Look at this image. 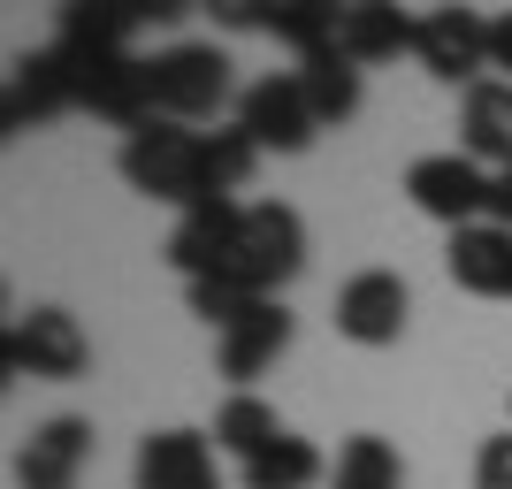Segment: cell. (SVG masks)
I'll return each mask as SVG.
<instances>
[{"mask_svg":"<svg viewBox=\"0 0 512 489\" xmlns=\"http://www.w3.org/2000/svg\"><path fill=\"white\" fill-rule=\"evenodd\" d=\"M199 138L207 130L192 123H161L153 115L146 130H130L123 153H115V169L138 199H161V207H199L207 199V176H199Z\"/></svg>","mask_w":512,"mask_h":489,"instance_id":"6da1fadb","label":"cell"},{"mask_svg":"<svg viewBox=\"0 0 512 489\" xmlns=\"http://www.w3.org/2000/svg\"><path fill=\"white\" fill-rule=\"evenodd\" d=\"M306 268V222L299 207H283V199H253L245 222H237V245H230V268L222 276L245 283L253 298H276V283H291Z\"/></svg>","mask_w":512,"mask_h":489,"instance_id":"7a4b0ae2","label":"cell"},{"mask_svg":"<svg viewBox=\"0 0 512 489\" xmlns=\"http://www.w3.org/2000/svg\"><path fill=\"white\" fill-rule=\"evenodd\" d=\"M0 367H8V375H31V383H77L92 367V337L77 329L69 306H31V314L8 321Z\"/></svg>","mask_w":512,"mask_h":489,"instance_id":"3957f363","label":"cell"},{"mask_svg":"<svg viewBox=\"0 0 512 489\" xmlns=\"http://www.w3.org/2000/svg\"><path fill=\"white\" fill-rule=\"evenodd\" d=\"M153 69V115L161 123H199V115H214V107L230 100V54L222 46H161V54H146Z\"/></svg>","mask_w":512,"mask_h":489,"instance_id":"277c9868","label":"cell"},{"mask_svg":"<svg viewBox=\"0 0 512 489\" xmlns=\"http://www.w3.org/2000/svg\"><path fill=\"white\" fill-rule=\"evenodd\" d=\"M406 199L444 230H474L490 214V169L474 153H421L406 169Z\"/></svg>","mask_w":512,"mask_h":489,"instance_id":"5b68a950","label":"cell"},{"mask_svg":"<svg viewBox=\"0 0 512 489\" xmlns=\"http://www.w3.org/2000/svg\"><path fill=\"white\" fill-rule=\"evenodd\" d=\"M237 130H245L260 153H306L314 146L321 115H314V100H306L299 69H291V77H260V85L237 92Z\"/></svg>","mask_w":512,"mask_h":489,"instance_id":"8992f818","label":"cell"},{"mask_svg":"<svg viewBox=\"0 0 512 489\" xmlns=\"http://www.w3.org/2000/svg\"><path fill=\"white\" fill-rule=\"evenodd\" d=\"M62 107H77V62H69L62 46L16 54V69H8V92H0V123H8V138H23V130L54 123Z\"/></svg>","mask_w":512,"mask_h":489,"instance_id":"52a82bcc","label":"cell"},{"mask_svg":"<svg viewBox=\"0 0 512 489\" xmlns=\"http://www.w3.org/2000/svg\"><path fill=\"white\" fill-rule=\"evenodd\" d=\"M421 69L436 85H482V69H490V23L474 16V8H428L421 16V39H413Z\"/></svg>","mask_w":512,"mask_h":489,"instance_id":"ba28073f","label":"cell"},{"mask_svg":"<svg viewBox=\"0 0 512 489\" xmlns=\"http://www.w3.org/2000/svg\"><path fill=\"white\" fill-rule=\"evenodd\" d=\"M406 314H413V291L398 268H360V276L337 291V329L367 352H383V344L406 337Z\"/></svg>","mask_w":512,"mask_h":489,"instance_id":"9c48e42d","label":"cell"},{"mask_svg":"<svg viewBox=\"0 0 512 489\" xmlns=\"http://www.w3.org/2000/svg\"><path fill=\"white\" fill-rule=\"evenodd\" d=\"M237 222H245L237 199H199V207H184L176 230H169V268L184 283L222 276V268H230V245H237Z\"/></svg>","mask_w":512,"mask_h":489,"instance_id":"30bf717a","label":"cell"},{"mask_svg":"<svg viewBox=\"0 0 512 489\" xmlns=\"http://www.w3.org/2000/svg\"><path fill=\"white\" fill-rule=\"evenodd\" d=\"M85 459H92V421L54 413V421H39L31 436H23V451H16V489H77Z\"/></svg>","mask_w":512,"mask_h":489,"instance_id":"8fae6325","label":"cell"},{"mask_svg":"<svg viewBox=\"0 0 512 489\" xmlns=\"http://www.w3.org/2000/svg\"><path fill=\"white\" fill-rule=\"evenodd\" d=\"M130 482L138 489H222V467H214V444L199 428H161V436L138 444Z\"/></svg>","mask_w":512,"mask_h":489,"instance_id":"7c38bea8","label":"cell"},{"mask_svg":"<svg viewBox=\"0 0 512 489\" xmlns=\"http://www.w3.org/2000/svg\"><path fill=\"white\" fill-rule=\"evenodd\" d=\"M283 344H291V314H283V298H260L245 321H230V329H222V344H214V367H222V375L245 390L260 367H276Z\"/></svg>","mask_w":512,"mask_h":489,"instance_id":"4fadbf2b","label":"cell"},{"mask_svg":"<svg viewBox=\"0 0 512 489\" xmlns=\"http://www.w3.org/2000/svg\"><path fill=\"white\" fill-rule=\"evenodd\" d=\"M214 16L237 23V31H276V39L299 46V54H321V46H337V16L344 8H321V0H276V8L230 0V8H214Z\"/></svg>","mask_w":512,"mask_h":489,"instance_id":"5bb4252c","label":"cell"},{"mask_svg":"<svg viewBox=\"0 0 512 489\" xmlns=\"http://www.w3.org/2000/svg\"><path fill=\"white\" fill-rule=\"evenodd\" d=\"M444 268H451V283L474 291V298H512V230H497V222L451 230Z\"/></svg>","mask_w":512,"mask_h":489,"instance_id":"9a60e30c","label":"cell"},{"mask_svg":"<svg viewBox=\"0 0 512 489\" xmlns=\"http://www.w3.org/2000/svg\"><path fill=\"white\" fill-rule=\"evenodd\" d=\"M459 138H467L459 153H474L490 176L512 169V85L505 77H482V85L459 100Z\"/></svg>","mask_w":512,"mask_h":489,"instance_id":"2e32d148","label":"cell"},{"mask_svg":"<svg viewBox=\"0 0 512 489\" xmlns=\"http://www.w3.org/2000/svg\"><path fill=\"white\" fill-rule=\"evenodd\" d=\"M413 39H421V16L383 8V0H360V8H344V16H337V46H344L360 69H367V62H398Z\"/></svg>","mask_w":512,"mask_h":489,"instance_id":"e0dca14e","label":"cell"},{"mask_svg":"<svg viewBox=\"0 0 512 489\" xmlns=\"http://www.w3.org/2000/svg\"><path fill=\"white\" fill-rule=\"evenodd\" d=\"M299 85L314 100L321 123H352L360 115V62L344 46H321V54H299Z\"/></svg>","mask_w":512,"mask_h":489,"instance_id":"ac0fdd59","label":"cell"},{"mask_svg":"<svg viewBox=\"0 0 512 489\" xmlns=\"http://www.w3.org/2000/svg\"><path fill=\"white\" fill-rule=\"evenodd\" d=\"M329 489H406V459L390 436H344L337 444V467H329Z\"/></svg>","mask_w":512,"mask_h":489,"instance_id":"d6986e66","label":"cell"},{"mask_svg":"<svg viewBox=\"0 0 512 489\" xmlns=\"http://www.w3.org/2000/svg\"><path fill=\"white\" fill-rule=\"evenodd\" d=\"M321 474H329V459H321L306 436H276L260 459H245V467H237V482H245V489H314Z\"/></svg>","mask_w":512,"mask_h":489,"instance_id":"ffe728a7","label":"cell"},{"mask_svg":"<svg viewBox=\"0 0 512 489\" xmlns=\"http://www.w3.org/2000/svg\"><path fill=\"white\" fill-rule=\"evenodd\" d=\"M276 436H291V428H283V421H276V405L253 398V390H237V398L214 413V444L237 451V467H245V459H260V451L276 444Z\"/></svg>","mask_w":512,"mask_h":489,"instance_id":"44dd1931","label":"cell"},{"mask_svg":"<svg viewBox=\"0 0 512 489\" xmlns=\"http://www.w3.org/2000/svg\"><path fill=\"white\" fill-rule=\"evenodd\" d=\"M260 169V146L245 138V130H207L199 138V176H207V199H237L245 192V176Z\"/></svg>","mask_w":512,"mask_h":489,"instance_id":"7402d4cb","label":"cell"},{"mask_svg":"<svg viewBox=\"0 0 512 489\" xmlns=\"http://www.w3.org/2000/svg\"><path fill=\"white\" fill-rule=\"evenodd\" d=\"M260 298L245 291V283H230V276H207V283H192V314L199 321H214V329H230V321H245Z\"/></svg>","mask_w":512,"mask_h":489,"instance_id":"603a6c76","label":"cell"},{"mask_svg":"<svg viewBox=\"0 0 512 489\" xmlns=\"http://www.w3.org/2000/svg\"><path fill=\"white\" fill-rule=\"evenodd\" d=\"M474 489H512V428L505 436H482V451H474Z\"/></svg>","mask_w":512,"mask_h":489,"instance_id":"cb8c5ba5","label":"cell"},{"mask_svg":"<svg viewBox=\"0 0 512 489\" xmlns=\"http://www.w3.org/2000/svg\"><path fill=\"white\" fill-rule=\"evenodd\" d=\"M490 69H505V85H512V8L490 16Z\"/></svg>","mask_w":512,"mask_h":489,"instance_id":"d4e9b609","label":"cell"},{"mask_svg":"<svg viewBox=\"0 0 512 489\" xmlns=\"http://www.w3.org/2000/svg\"><path fill=\"white\" fill-rule=\"evenodd\" d=\"M490 222H497V230H512V169L490 176Z\"/></svg>","mask_w":512,"mask_h":489,"instance_id":"484cf974","label":"cell"},{"mask_svg":"<svg viewBox=\"0 0 512 489\" xmlns=\"http://www.w3.org/2000/svg\"><path fill=\"white\" fill-rule=\"evenodd\" d=\"M505 413H512V398H505Z\"/></svg>","mask_w":512,"mask_h":489,"instance_id":"4316f807","label":"cell"}]
</instances>
